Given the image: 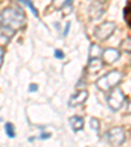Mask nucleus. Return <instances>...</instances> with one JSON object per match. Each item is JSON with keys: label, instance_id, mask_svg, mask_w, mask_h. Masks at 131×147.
<instances>
[{"label": "nucleus", "instance_id": "f257e3e1", "mask_svg": "<svg viewBox=\"0 0 131 147\" xmlns=\"http://www.w3.org/2000/svg\"><path fill=\"white\" fill-rule=\"evenodd\" d=\"M0 25L18 30L25 25V13L21 8L9 7L0 13Z\"/></svg>", "mask_w": 131, "mask_h": 147}, {"label": "nucleus", "instance_id": "f03ea898", "mask_svg": "<svg viewBox=\"0 0 131 147\" xmlns=\"http://www.w3.org/2000/svg\"><path fill=\"white\" fill-rule=\"evenodd\" d=\"M122 78H123V74L121 71L113 70V71H110V72H107L106 75H104V76H101L96 82V87L98 89H101V91L107 92L109 89L113 88V87L118 86L119 82L122 80Z\"/></svg>", "mask_w": 131, "mask_h": 147}, {"label": "nucleus", "instance_id": "7ed1b4c3", "mask_svg": "<svg viewBox=\"0 0 131 147\" xmlns=\"http://www.w3.org/2000/svg\"><path fill=\"white\" fill-rule=\"evenodd\" d=\"M109 93H107L106 96V102L107 105H109V108L112 110H119L121 108L123 107V104H125L126 101V97L125 95H123V91L119 87H113L112 89H109Z\"/></svg>", "mask_w": 131, "mask_h": 147}, {"label": "nucleus", "instance_id": "20e7f679", "mask_svg": "<svg viewBox=\"0 0 131 147\" xmlns=\"http://www.w3.org/2000/svg\"><path fill=\"white\" fill-rule=\"evenodd\" d=\"M126 139V135H125V130L119 126H116V127H112L109 131L105 133V137H104V141L106 143L112 144V146H119L122 144Z\"/></svg>", "mask_w": 131, "mask_h": 147}, {"label": "nucleus", "instance_id": "39448f33", "mask_svg": "<svg viewBox=\"0 0 131 147\" xmlns=\"http://www.w3.org/2000/svg\"><path fill=\"white\" fill-rule=\"evenodd\" d=\"M116 30V24L113 21H105L101 25H98L95 30V38L97 41H106Z\"/></svg>", "mask_w": 131, "mask_h": 147}, {"label": "nucleus", "instance_id": "423d86ee", "mask_svg": "<svg viewBox=\"0 0 131 147\" xmlns=\"http://www.w3.org/2000/svg\"><path fill=\"white\" fill-rule=\"evenodd\" d=\"M104 13H105V9L101 0H96V1H93L91 4V7H89V17L92 20H98V18L102 17Z\"/></svg>", "mask_w": 131, "mask_h": 147}, {"label": "nucleus", "instance_id": "0eeeda50", "mask_svg": "<svg viewBox=\"0 0 131 147\" xmlns=\"http://www.w3.org/2000/svg\"><path fill=\"white\" fill-rule=\"evenodd\" d=\"M101 57H102L104 62H106V63H109V64H113L114 62H117L119 59L121 53L117 49L109 47V49H106V50H102V55H101Z\"/></svg>", "mask_w": 131, "mask_h": 147}, {"label": "nucleus", "instance_id": "6e6552de", "mask_svg": "<svg viewBox=\"0 0 131 147\" xmlns=\"http://www.w3.org/2000/svg\"><path fill=\"white\" fill-rule=\"evenodd\" d=\"M87 98H88V92L83 89V91L75 93V95L70 98L68 105H70V107H79V105H81V104H84V102H85Z\"/></svg>", "mask_w": 131, "mask_h": 147}, {"label": "nucleus", "instance_id": "1a4fd4ad", "mask_svg": "<svg viewBox=\"0 0 131 147\" xmlns=\"http://www.w3.org/2000/svg\"><path fill=\"white\" fill-rule=\"evenodd\" d=\"M15 33H16V30H13L11 28L1 26L0 25V46H5Z\"/></svg>", "mask_w": 131, "mask_h": 147}, {"label": "nucleus", "instance_id": "9d476101", "mask_svg": "<svg viewBox=\"0 0 131 147\" xmlns=\"http://www.w3.org/2000/svg\"><path fill=\"white\" fill-rule=\"evenodd\" d=\"M102 67H104V63L101 62V59L93 58V59H89L87 71H88V74H97L98 71L102 70Z\"/></svg>", "mask_w": 131, "mask_h": 147}, {"label": "nucleus", "instance_id": "9b49d317", "mask_svg": "<svg viewBox=\"0 0 131 147\" xmlns=\"http://www.w3.org/2000/svg\"><path fill=\"white\" fill-rule=\"evenodd\" d=\"M70 125L72 127L73 131H79L84 127V119L81 117H77V116H73L70 118Z\"/></svg>", "mask_w": 131, "mask_h": 147}, {"label": "nucleus", "instance_id": "f8f14e48", "mask_svg": "<svg viewBox=\"0 0 131 147\" xmlns=\"http://www.w3.org/2000/svg\"><path fill=\"white\" fill-rule=\"evenodd\" d=\"M101 55H102V47L100 45H91L89 47V59H93V58H101Z\"/></svg>", "mask_w": 131, "mask_h": 147}, {"label": "nucleus", "instance_id": "ddd939ff", "mask_svg": "<svg viewBox=\"0 0 131 147\" xmlns=\"http://www.w3.org/2000/svg\"><path fill=\"white\" fill-rule=\"evenodd\" d=\"M5 133H7V135H8L9 138H15V137H16L15 127H13V125H12L11 122L5 123Z\"/></svg>", "mask_w": 131, "mask_h": 147}, {"label": "nucleus", "instance_id": "4468645a", "mask_svg": "<svg viewBox=\"0 0 131 147\" xmlns=\"http://www.w3.org/2000/svg\"><path fill=\"white\" fill-rule=\"evenodd\" d=\"M121 50L122 51H126L130 54L131 51V42H130V38H127V40H125L122 43H121Z\"/></svg>", "mask_w": 131, "mask_h": 147}, {"label": "nucleus", "instance_id": "2eb2a0df", "mask_svg": "<svg viewBox=\"0 0 131 147\" xmlns=\"http://www.w3.org/2000/svg\"><path fill=\"white\" fill-rule=\"evenodd\" d=\"M67 1H71V0H52V7L55 9H62V7L67 3Z\"/></svg>", "mask_w": 131, "mask_h": 147}, {"label": "nucleus", "instance_id": "dca6fc26", "mask_svg": "<svg viewBox=\"0 0 131 147\" xmlns=\"http://www.w3.org/2000/svg\"><path fill=\"white\" fill-rule=\"evenodd\" d=\"M20 1H22V3H25V4H26V5L29 7V8H30V11H32V12H33V15L36 16V17H38V12H37L36 7L33 5V3H32L30 0H20Z\"/></svg>", "mask_w": 131, "mask_h": 147}, {"label": "nucleus", "instance_id": "f3484780", "mask_svg": "<svg viewBox=\"0 0 131 147\" xmlns=\"http://www.w3.org/2000/svg\"><path fill=\"white\" fill-rule=\"evenodd\" d=\"M91 126L95 131H98V130H100V122H98V119L97 118H92L91 119Z\"/></svg>", "mask_w": 131, "mask_h": 147}, {"label": "nucleus", "instance_id": "a211bd4d", "mask_svg": "<svg viewBox=\"0 0 131 147\" xmlns=\"http://www.w3.org/2000/svg\"><path fill=\"white\" fill-rule=\"evenodd\" d=\"M125 21L130 26V3H127V7L125 8Z\"/></svg>", "mask_w": 131, "mask_h": 147}, {"label": "nucleus", "instance_id": "6ab92c4d", "mask_svg": "<svg viewBox=\"0 0 131 147\" xmlns=\"http://www.w3.org/2000/svg\"><path fill=\"white\" fill-rule=\"evenodd\" d=\"M55 57L58 59H63L64 58V53L62 50H55Z\"/></svg>", "mask_w": 131, "mask_h": 147}, {"label": "nucleus", "instance_id": "aec40b11", "mask_svg": "<svg viewBox=\"0 0 131 147\" xmlns=\"http://www.w3.org/2000/svg\"><path fill=\"white\" fill-rule=\"evenodd\" d=\"M3 58H4V51H3V47L0 46V67L3 64Z\"/></svg>", "mask_w": 131, "mask_h": 147}, {"label": "nucleus", "instance_id": "412c9836", "mask_svg": "<svg viewBox=\"0 0 131 147\" xmlns=\"http://www.w3.org/2000/svg\"><path fill=\"white\" fill-rule=\"evenodd\" d=\"M70 26H71V24H70V22H67V25H66V29H64L63 36H67V34H68V30H70Z\"/></svg>", "mask_w": 131, "mask_h": 147}, {"label": "nucleus", "instance_id": "4be33fe9", "mask_svg": "<svg viewBox=\"0 0 131 147\" xmlns=\"http://www.w3.org/2000/svg\"><path fill=\"white\" fill-rule=\"evenodd\" d=\"M37 89H38V86H37V84H33V86L29 87V91L30 92H36Z\"/></svg>", "mask_w": 131, "mask_h": 147}, {"label": "nucleus", "instance_id": "5701e85b", "mask_svg": "<svg viewBox=\"0 0 131 147\" xmlns=\"http://www.w3.org/2000/svg\"><path fill=\"white\" fill-rule=\"evenodd\" d=\"M41 139H47V138H50V134L49 133H43V134H41Z\"/></svg>", "mask_w": 131, "mask_h": 147}, {"label": "nucleus", "instance_id": "b1692460", "mask_svg": "<svg viewBox=\"0 0 131 147\" xmlns=\"http://www.w3.org/2000/svg\"><path fill=\"white\" fill-rule=\"evenodd\" d=\"M0 122H1V118H0Z\"/></svg>", "mask_w": 131, "mask_h": 147}]
</instances>
